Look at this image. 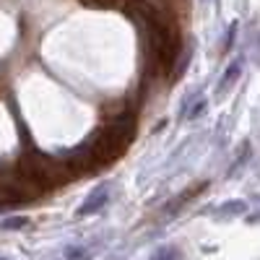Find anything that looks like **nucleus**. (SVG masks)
Segmentation results:
<instances>
[{
	"mask_svg": "<svg viewBox=\"0 0 260 260\" xmlns=\"http://www.w3.org/2000/svg\"><path fill=\"white\" fill-rule=\"evenodd\" d=\"M130 11L146 26V57L154 73H169L182 50L177 18L164 6L148 0H130Z\"/></svg>",
	"mask_w": 260,
	"mask_h": 260,
	"instance_id": "1",
	"label": "nucleus"
},
{
	"mask_svg": "<svg viewBox=\"0 0 260 260\" xmlns=\"http://www.w3.org/2000/svg\"><path fill=\"white\" fill-rule=\"evenodd\" d=\"M133 138H136V117L120 115L110 125H104L99 133H94L89 138V143L81 146V151L76 154V167L83 172L110 167L127 151Z\"/></svg>",
	"mask_w": 260,
	"mask_h": 260,
	"instance_id": "2",
	"label": "nucleus"
},
{
	"mask_svg": "<svg viewBox=\"0 0 260 260\" xmlns=\"http://www.w3.org/2000/svg\"><path fill=\"white\" fill-rule=\"evenodd\" d=\"M107 198H110V187H107V185L96 187V190L89 195V198H86V203L78 208V216H89V213L102 211V208H104V203H107Z\"/></svg>",
	"mask_w": 260,
	"mask_h": 260,
	"instance_id": "3",
	"label": "nucleus"
},
{
	"mask_svg": "<svg viewBox=\"0 0 260 260\" xmlns=\"http://www.w3.org/2000/svg\"><path fill=\"white\" fill-rule=\"evenodd\" d=\"M240 76H242V62H240V60H234V62L229 65V68L224 71L221 81H219V91H226L229 86H232L237 78H240Z\"/></svg>",
	"mask_w": 260,
	"mask_h": 260,
	"instance_id": "4",
	"label": "nucleus"
},
{
	"mask_svg": "<svg viewBox=\"0 0 260 260\" xmlns=\"http://www.w3.org/2000/svg\"><path fill=\"white\" fill-rule=\"evenodd\" d=\"M151 260H182V255H180L177 247H161V250L154 252V257H151Z\"/></svg>",
	"mask_w": 260,
	"mask_h": 260,
	"instance_id": "5",
	"label": "nucleus"
},
{
	"mask_svg": "<svg viewBox=\"0 0 260 260\" xmlns=\"http://www.w3.org/2000/svg\"><path fill=\"white\" fill-rule=\"evenodd\" d=\"M245 208H247V206H245L242 201H234V203H226V206H221V208H219V213H221V216H226V213H242Z\"/></svg>",
	"mask_w": 260,
	"mask_h": 260,
	"instance_id": "6",
	"label": "nucleus"
},
{
	"mask_svg": "<svg viewBox=\"0 0 260 260\" xmlns=\"http://www.w3.org/2000/svg\"><path fill=\"white\" fill-rule=\"evenodd\" d=\"M203 107H206V102H198V104H192V110L187 112V117H198V115L203 112Z\"/></svg>",
	"mask_w": 260,
	"mask_h": 260,
	"instance_id": "7",
	"label": "nucleus"
},
{
	"mask_svg": "<svg viewBox=\"0 0 260 260\" xmlns=\"http://www.w3.org/2000/svg\"><path fill=\"white\" fill-rule=\"evenodd\" d=\"M86 6H112V3H117V0H83Z\"/></svg>",
	"mask_w": 260,
	"mask_h": 260,
	"instance_id": "8",
	"label": "nucleus"
},
{
	"mask_svg": "<svg viewBox=\"0 0 260 260\" xmlns=\"http://www.w3.org/2000/svg\"><path fill=\"white\" fill-rule=\"evenodd\" d=\"M24 224H26V219H13V221H6L3 226L6 229H16V226H24Z\"/></svg>",
	"mask_w": 260,
	"mask_h": 260,
	"instance_id": "9",
	"label": "nucleus"
}]
</instances>
